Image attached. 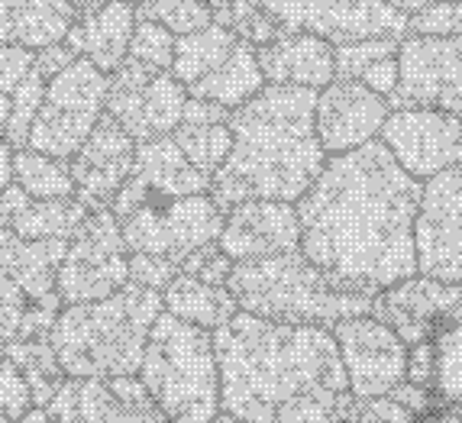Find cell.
<instances>
[{"label":"cell","mask_w":462,"mask_h":423,"mask_svg":"<svg viewBox=\"0 0 462 423\" xmlns=\"http://www.w3.org/2000/svg\"><path fill=\"white\" fill-rule=\"evenodd\" d=\"M417 204L420 181L378 139L346 155H327L317 181L294 204L300 253L339 285L375 298L417 275Z\"/></svg>","instance_id":"6da1fadb"},{"label":"cell","mask_w":462,"mask_h":423,"mask_svg":"<svg viewBox=\"0 0 462 423\" xmlns=\"http://www.w3.org/2000/svg\"><path fill=\"white\" fill-rule=\"evenodd\" d=\"M220 410L243 423H343L353 394L324 326L269 324L239 310L214 330Z\"/></svg>","instance_id":"7a4b0ae2"},{"label":"cell","mask_w":462,"mask_h":423,"mask_svg":"<svg viewBox=\"0 0 462 423\" xmlns=\"http://www.w3.org/2000/svg\"><path fill=\"white\" fill-rule=\"evenodd\" d=\"M317 91L265 85L243 107L230 110L233 146L210 178V198L220 210L243 200L298 204L317 181L327 155L314 133Z\"/></svg>","instance_id":"3957f363"},{"label":"cell","mask_w":462,"mask_h":423,"mask_svg":"<svg viewBox=\"0 0 462 423\" xmlns=\"http://www.w3.org/2000/svg\"><path fill=\"white\" fill-rule=\"evenodd\" d=\"M162 314V294L124 285L116 294L62 308L49 330V346L69 378L136 375L149 330Z\"/></svg>","instance_id":"277c9868"},{"label":"cell","mask_w":462,"mask_h":423,"mask_svg":"<svg viewBox=\"0 0 462 423\" xmlns=\"http://www.w3.org/2000/svg\"><path fill=\"white\" fill-rule=\"evenodd\" d=\"M226 291L243 314L288 326L333 330L343 320L365 317L372 310L369 294L339 285L337 278L304 259L300 249L272 259L236 262L226 278Z\"/></svg>","instance_id":"5b68a950"},{"label":"cell","mask_w":462,"mask_h":423,"mask_svg":"<svg viewBox=\"0 0 462 423\" xmlns=\"http://www.w3.org/2000/svg\"><path fill=\"white\" fill-rule=\"evenodd\" d=\"M139 382L169 423H210L220 414L214 333L159 314L139 362Z\"/></svg>","instance_id":"8992f818"},{"label":"cell","mask_w":462,"mask_h":423,"mask_svg":"<svg viewBox=\"0 0 462 423\" xmlns=\"http://www.w3.org/2000/svg\"><path fill=\"white\" fill-rule=\"evenodd\" d=\"M124 246L130 255H152V259L181 265L194 249L217 243L224 230V210L210 194H146L124 185L110 204Z\"/></svg>","instance_id":"52a82bcc"},{"label":"cell","mask_w":462,"mask_h":423,"mask_svg":"<svg viewBox=\"0 0 462 423\" xmlns=\"http://www.w3.org/2000/svg\"><path fill=\"white\" fill-rule=\"evenodd\" d=\"M107 75L88 59H75L46 81V94L32 116L26 146L32 152L69 162L104 116Z\"/></svg>","instance_id":"ba28073f"},{"label":"cell","mask_w":462,"mask_h":423,"mask_svg":"<svg viewBox=\"0 0 462 423\" xmlns=\"http://www.w3.org/2000/svg\"><path fill=\"white\" fill-rule=\"evenodd\" d=\"M130 285V253L110 210H88L75 226L62 265L55 271V298L62 308L104 300Z\"/></svg>","instance_id":"9c48e42d"},{"label":"cell","mask_w":462,"mask_h":423,"mask_svg":"<svg viewBox=\"0 0 462 423\" xmlns=\"http://www.w3.org/2000/svg\"><path fill=\"white\" fill-rule=\"evenodd\" d=\"M275 20L285 32H310L333 46L356 39H404L408 16L382 0H230Z\"/></svg>","instance_id":"30bf717a"},{"label":"cell","mask_w":462,"mask_h":423,"mask_svg":"<svg viewBox=\"0 0 462 423\" xmlns=\"http://www.w3.org/2000/svg\"><path fill=\"white\" fill-rule=\"evenodd\" d=\"M394 59L398 87L388 94V107L462 116V39L404 36Z\"/></svg>","instance_id":"8fae6325"},{"label":"cell","mask_w":462,"mask_h":423,"mask_svg":"<svg viewBox=\"0 0 462 423\" xmlns=\"http://www.w3.org/2000/svg\"><path fill=\"white\" fill-rule=\"evenodd\" d=\"M188 91L178 85L171 71L143 69L124 62L114 75H107L104 114L114 120L133 143L171 136L181 114H185Z\"/></svg>","instance_id":"7c38bea8"},{"label":"cell","mask_w":462,"mask_h":423,"mask_svg":"<svg viewBox=\"0 0 462 423\" xmlns=\"http://www.w3.org/2000/svg\"><path fill=\"white\" fill-rule=\"evenodd\" d=\"M417 275L462 285V165L420 185L414 216Z\"/></svg>","instance_id":"4fadbf2b"},{"label":"cell","mask_w":462,"mask_h":423,"mask_svg":"<svg viewBox=\"0 0 462 423\" xmlns=\"http://www.w3.org/2000/svg\"><path fill=\"white\" fill-rule=\"evenodd\" d=\"M378 143L424 185L427 178L462 165V116L439 110H392L378 130Z\"/></svg>","instance_id":"5bb4252c"},{"label":"cell","mask_w":462,"mask_h":423,"mask_svg":"<svg viewBox=\"0 0 462 423\" xmlns=\"http://www.w3.org/2000/svg\"><path fill=\"white\" fill-rule=\"evenodd\" d=\"M330 333L337 339L353 400L385 398L392 388L404 382L408 346L385 324H378L375 317H353V320L337 324Z\"/></svg>","instance_id":"9a60e30c"},{"label":"cell","mask_w":462,"mask_h":423,"mask_svg":"<svg viewBox=\"0 0 462 423\" xmlns=\"http://www.w3.org/2000/svg\"><path fill=\"white\" fill-rule=\"evenodd\" d=\"M46 410L55 423H169L136 375L65 378Z\"/></svg>","instance_id":"2e32d148"},{"label":"cell","mask_w":462,"mask_h":423,"mask_svg":"<svg viewBox=\"0 0 462 423\" xmlns=\"http://www.w3.org/2000/svg\"><path fill=\"white\" fill-rule=\"evenodd\" d=\"M392 107L385 97L372 94L363 81H330L317 91L314 133L324 155H346L369 146L388 120Z\"/></svg>","instance_id":"e0dca14e"},{"label":"cell","mask_w":462,"mask_h":423,"mask_svg":"<svg viewBox=\"0 0 462 423\" xmlns=\"http://www.w3.org/2000/svg\"><path fill=\"white\" fill-rule=\"evenodd\" d=\"M462 298V285H447L424 275H411L398 285L385 288L372 298L369 317L385 324L404 346H417L433 339L439 326L449 324V314Z\"/></svg>","instance_id":"ac0fdd59"},{"label":"cell","mask_w":462,"mask_h":423,"mask_svg":"<svg viewBox=\"0 0 462 423\" xmlns=\"http://www.w3.org/2000/svg\"><path fill=\"white\" fill-rule=\"evenodd\" d=\"M133 159H136V143L104 114L91 136L69 159L78 204L85 210H110L114 198L130 178Z\"/></svg>","instance_id":"d6986e66"},{"label":"cell","mask_w":462,"mask_h":423,"mask_svg":"<svg viewBox=\"0 0 462 423\" xmlns=\"http://www.w3.org/2000/svg\"><path fill=\"white\" fill-rule=\"evenodd\" d=\"M217 246L224 249L233 265L298 253V210L285 200H243L224 214V230L217 236Z\"/></svg>","instance_id":"ffe728a7"},{"label":"cell","mask_w":462,"mask_h":423,"mask_svg":"<svg viewBox=\"0 0 462 423\" xmlns=\"http://www.w3.org/2000/svg\"><path fill=\"white\" fill-rule=\"evenodd\" d=\"M265 85L320 91L333 81V42L310 32H291L255 49Z\"/></svg>","instance_id":"44dd1931"},{"label":"cell","mask_w":462,"mask_h":423,"mask_svg":"<svg viewBox=\"0 0 462 423\" xmlns=\"http://www.w3.org/2000/svg\"><path fill=\"white\" fill-rule=\"evenodd\" d=\"M133 26H136V7L124 4V0H107L97 14L81 16V20L71 23L65 46L78 59H88L104 75H114L126 59Z\"/></svg>","instance_id":"7402d4cb"},{"label":"cell","mask_w":462,"mask_h":423,"mask_svg":"<svg viewBox=\"0 0 462 423\" xmlns=\"http://www.w3.org/2000/svg\"><path fill=\"white\" fill-rule=\"evenodd\" d=\"M171 143L200 175L214 178V171L226 162L233 146L230 110L208 104V100L188 97L185 114H181L178 126L171 130Z\"/></svg>","instance_id":"603a6c76"},{"label":"cell","mask_w":462,"mask_h":423,"mask_svg":"<svg viewBox=\"0 0 462 423\" xmlns=\"http://www.w3.org/2000/svg\"><path fill=\"white\" fill-rule=\"evenodd\" d=\"M126 185L146 194H171V198H185V194H210V178H204L185 155L178 152L171 136L136 143V159Z\"/></svg>","instance_id":"cb8c5ba5"},{"label":"cell","mask_w":462,"mask_h":423,"mask_svg":"<svg viewBox=\"0 0 462 423\" xmlns=\"http://www.w3.org/2000/svg\"><path fill=\"white\" fill-rule=\"evenodd\" d=\"M75 14L69 0H0V46L46 49L69 36Z\"/></svg>","instance_id":"d4e9b609"},{"label":"cell","mask_w":462,"mask_h":423,"mask_svg":"<svg viewBox=\"0 0 462 423\" xmlns=\"http://www.w3.org/2000/svg\"><path fill=\"white\" fill-rule=\"evenodd\" d=\"M0 207L7 214L10 230L26 243H69L75 226L85 220L88 210L75 198L69 200H32L16 185L0 194Z\"/></svg>","instance_id":"484cf974"},{"label":"cell","mask_w":462,"mask_h":423,"mask_svg":"<svg viewBox=\"0 0 462 423\" xmlns=\"http://www.w3.org/2000/svg\"><path fill=\"white\" fill-rule=\"evenodd\" d=\"M263 87L265 78L263 69H259V59H255V49L239 39L224 62L214 65L200 81H194L188 87V97L208 100V104H217V107L224 110H236L246 100H253Z\"/></svg>","instance_id":"4316f807"},{"label":"cell","mask_w":462,"mask_h":423,"mask_svg":"<svg viewBox=\"0 0 462 423\" xmlns=\"http://www.w3.org/2000/svg\"><path fill=\"white\" fill-rule=\"evenodd\" d=\"M162 310L178 317L181 324H191L208 333L220 330L239 314L236 300L226 291V285H208V281L181 275V271L162 288Z\"/></svg>","instance_id":"83f0119b"},{"label":"cell","mask_w":462,"mask_h":423,"mask_svg":"<svg viewBox=\"0 0 462 423\" xmlns=\"http://www.w3.org/2000/svg\"><path fill=\"white\" fill-rule=\"evenodd\" d=\"M239 42V36L226 26H204L188 36H175V55H171V78L178 85H185V91L208 75L214 65H220L230 55V49Z\"/></svg>","instance_id":"f1b7e54d"},{"label":"cell","mask_w":462,"mask_h":423,"mask_svg":"<svg viewBox=\"0 0 462 423\" xmlns=\"http://www.w3.org/2000/svg\"><path fill=\"white\" fill-rule=\"evenodd\" d=\"M0 353L14 362L20 375L26 378V385L32 391V408H46L59 385L65 382V372L55 359L52 346L46 339H20V343H4Z\"/></svg>","instance_id":"f546056e"},{"label":"cell","mask_w":462,"mask_h":423,"mask_svg":"<svg viewBox=\"0 0 462 423\" xmlns=\"http://www.w3.org/2000/svg\"><path fill=\"white\" fill-rule=\"evenodd\" d=\"M14 185L32 200H69L75 198L69 162L52 155L14 149Z\"/></svg>","instance_id":"4dcf8cb0"},{"label":"cell","mask_w":462,"mask_h":423,"mask_svg":"<svg viewBox=\"0 0 462 423\" xmlns=\"http://www.w3.org/2000/svg\"><path fill=\"white\" fill-rule=\"evenodd\" d=\"M433 353H437L433 394L439 404L462 408V320L439 326L433 333Z\"/></svg>","instance_id":"1f68e13d"},{"label":"cell","mask_w":462,"mask_h":423,"mask_svg":"<svg viewBox=\"0 0 462 423\" xmlns=\"http://www.w3.org/2000/svg\"><path fill=\"white\" fill-rule=\"evenodd\" d=\"M136 20L165 26L171 36H188L214 23L208 0H139Z\"/></svg>","instance_id":"d6a6232c"},{"label":"cell","mask_w":462,"mask_h":423,"mask_svg":"<svg viewBox=\"0 0 462 423\" xmlns=\"http://www.w3.org/2000/svg\"><path fill=\"white\" fill-rule=\"evenodd\" d=\"M46 81L36 69L20 81L14 94H10V116H7V130H4V143L10 149H23L26 146V133H30L32 116H36L39 104H42V94H46Z\"/></svg>","instance_id":"836d02e7"},{"label":"cell","mask_w":462,"mask_h":423,"mask_svg":"<svg viewBox=\"0 0 462 423\" xmlns=\"http://www.w3.org/2000/svg\"><path fill=\"white\" fill-rule=\"evenodd\" d=\"M171 55H175V36L159 23L136 20L124 62L143 65V69H155V71H169Z\"/></svg>","instance_id":"e575fe53"},{"label":"cell","mask_w":462,"mask_h":423,"mask_svg":"<svg viewBox=\"0 0 462 423\" xmlns=\"http://www.w3.org/2000/svg\"><path fill=\"white\" fill-rule=\"evenodd\" d=\"M401 39H356L333 46V81H359L369 65L398 52Z\"/></svg>","instance_id":"d590c367"},{"label":"cell","mask_w":462,"mask_h":423,"mask_svg":"<svg viewBox=\"0 0 462 423\" xmlns=\"http://www.w3.org/2000/svg\"><path fill=\"white\" fill-rule=\"evenodd\" d=\"M404 36H449L462 39V0H439L433 7L408 16Z\"/></svg>","instance_id":"8d00e7d4"},{"label":"cell","mask_w":462,"mask_h":423,"mask_svg":"<svg viewBox=\"0 0 462 423\" xmlns=\"http://www.w3.org/2000/svg\"><path fill=\"white\" fill-rule=\"evenodd\" d=\"M32 408V391L26 385V378L20 375L14 362L0 353V417H7L10 423H16L26 410Z\"/></svg>","instance_id":"74e56055"},{"label":"cell","mask_w":462,"mask_h":423,"mask_svg":"<svg viewBox=\"0 0 462 423\" xmlns=\"http://www.w3.org/2000/svg\"><path fill=\"white\" fill-rule=\"evenodd\" d=\"M181 275H191L200 278V281H208V285H226V278L233 271V262L224 255V249L217 246V243H208V246L194 249L181 265H178Z\"/></svg>","instance_id":"f35d334b"},{"label":"cell","mask_w":462,"mask_h":423,"mask_svg":"<svg viewBox=\"0 0 462 423\" xmlns=\"http://www.w3.org/2000/svg\"><path fill=\"white\" fill-rule=\"evenodd\" d=\"M343 423H420L414 414L394 404L392 398H359L349 404Z\"/></svg>","instance_id":"ab89813d"},{"label":"cell","mask_w":462,"mask_h":423,"mask_svg":"<svg viewBox=\"0 0 462 423\" xmlns=\"http://www.w3.org/2000/svg\"><path fill=\"white\" fill-rule=\"evenodd\" d=\"M36 69V52L23 46H0V91L14 94L30 71Z\"/></svg>","instance_id":"60d3db41"},{"label":"cell","mask_w":462,"mask_h":423,"mask_svg":"<svg viewBox=\"0 0 462 423\" xmlns=\"http://www.w3.org/2000/svg\"><path fill=\"white\" fill-rule=\"evenodd\" d=\"M175 275H178V265H171V262L152 259V255H130V285L152 288V291L162 294V288Z\"/></svg>","instance_id":"b9f144b4"},{"label":"cell","mask_w":462,"mask_h":423,"mask_svg":"<svg viewBox=\"0 0 462 423\" xmlns=\"http://www.w3.org/2000/svg\"><path fill=\"white\" fill-rule=\"evenodd\" d=\"M433 375H437V353H433V339H424L417 346H408V369L404 382H414L420 388L433 391Z\"/></svg>","instance_id":"7bdbcfd3"},{"label":"cell","mask_w":462,"mask_h":423,"mask_svg":"<svg viewBox=\"0 0 462 423\" xmlns=\"http://www.w3.org/2000/svg\"><path fill=\"white\" fill-rule=\"evenodd\" d=\"M388 398H392L394 404H401L408 414H414L417 420H424L427 414H433V410L439 408L437 394H433L430 388L414 385V382H401L398 388H392V391H388Z\"/></svg>","instance_id":"ee69618b"},{"label":"cell","mask_w":462,"mask_h":423,"mask_svg":"<svg viewBox=\"0 0 462 423\" xmlns=\"http://www.w3.org/2000/svg\"><path fill=\"white\" fill-rule=\"evenodd\" d=\"M398 55V52H394ZM394 55H388V59H378L375 65H369V69L363 71V81L365 87H369L372 94H378V97H385L398 87V59Z\"/></svg>","instance_id":"f6af8a7d"},{"label":"cell","mask_w":462,"mask_h":423,"mask_svg":"<svg viewBox=\"0 0 462 423\" xmlns=\"http://www.w3.org/2000/svg\"><path fill=\"white\" fill-rule=\"evenodd\" d=\"M14 185V149L0 139V194Z\"/></svg>","instance_id":"bcb514c9"},{"label":"cell","mask_w":462,"mask_h":423,"mask_svg":"<svg viewBox=\"0 0 462 423\" xmlns=\"http://www.w3.org/2000/svg\"><path fill=\"white\" fill-rule=\"evenodd\" d=\"M382 4H385V7H392L394 14H401V16H414V14H420V10L439 4V0H382Z\"/></svg>","instance_id":"7dc6e473"},{"label":"cell","mask_w":462,"mask_h":423,"mask_svg":"<svg viewBox=\"0 0 462 423\" xmlns=\"http://www.w3.org/2000/svg\"><path fill=\"white\" fill-rule=\"evenodd\" d=\"M420 423H462V408H449V404H439L433 414H427Z\"/></svg>","instance_id":"c3c4849f"},{"label":"cell","mask_w":462,"mask_h":423,"mask_svg":"<svg viewBox=\"0 0 462 423\" xmlns=\"http://www.w3.org/2000/svg\"><path fill=\"white\" fill-rule=\"evenodd\" d=\"M71 4V14H75V20H81V16H91V14H97L107 0H69Z\"/></svg>","instance_id":"681fc988"},{"label":"cell","mask_w":462,"mask_h":423,"mask_svg":"<svg viewBox=\"0 0 462 423\" xmlns=\"http://www.w3.org/2000/svg\"><path fill=\"white\" fill-rule=\"evenodd\" d=\"M16 423H55V420H52V414H49L46 408H30Z\"/></svg>","instance_id":"f907efd6"},{"label":"cell","mask_w":462,"mask_h":423,"mask_svg":"<svg viewBox=\"0 0 462 423\" xmlns=\"http://www.w3.org/2000/svg\"><path fill=\"white\" fill-rule=\"evenodd\" d=\"M7 116H10V97L0 91V139H4V130H7Z\"/></svg>","instance_id":"816d5d0a"},{"label":"cell","mask_w":462,"mask_h":423,"mask_svg":"<svg viewBox=\"0 0 462 423\" xmlns=\"http://www.w3.org/2000/svg\"><path fill=\"white\" fill-rule=\"evenodd\" d=\"M210 423H243V420H239V417H233V414H224V410H220V414H217V417H214V420H210Z\"/></svg>","instance_id":"f5cc1de1"},{"label":"cell","mask_w":462,"mask_h":423,"mask_svg":"<svg viewBox=\"0 0 462 423\" xmlns=\"http://www.w3.org/2000/svg\"><path fill=\"white\" fill-rule=\"evenodd\" d=\"M456 320H462V298H459V304H456L453 314H449V324H456Z\"/></svg>","instance_id":"db71d44e"},{"label":"cell","mask_w":462,"mask_h":423,"mask_svg":"<svg viewBox=\"0 0 462 423\" xmlns=\"http://www.w3.org/2000/svg\"><path fill=\"white\" fill-rule=\"evenodd\" d=\"M124 4H133V7H136V4H139V0H124Z\"/></svg>","instance_id":"11a10c76"},{"label":"cell","mask_w":462,"mask_h":423,"mask_svg":"<svg viewBox=\"0 0 462 423\" xmlns=\"http://www.w3.org/2000/svg\"><path fill=\"white\" fill-rule=\"evenodd\" d=\"M0 423H10V420H7V417H0Z\"/></svg>","instance_id":"9f6ffc18"}]
</instances>
